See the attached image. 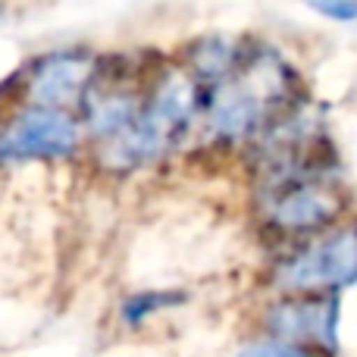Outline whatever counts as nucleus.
<instances>
[{"mask_svg": "<svg viewBox=\"0 0 357 357\" xmlns=\"http://www.w3.org/2000/svg\"><path fill=\"white\" fill-rule=\"evenodd\" d=\"M291 73L273 50H254L229 79L204 98L207 129L220 142H241L264 129L266 116L289 98Z\"/></svg>", "mask_w": 357, "mask_h": 357, "instance_id": "obj_1", "label": "nucleus"}, {"mask_svg": "<svg viewBox=\"0 0 357 357\" xmlns=\"http://www.w3.org/2000/svg\"><path fill=\"white\" fill-rule=\"evenodd\" d=\"M204 107L201 88L191 75L163 73L154 82L148 100L142 104L135 126L126 135L113 138L100 148V160L110 169H132L173 151L191 129L197 110Z\"/></svg>", "mask_w": 357, "mask_h": 357, "instance_id": "obj_2", "label": "nucleus"}, {"mask_svg": "<svg viewBox=\"0 0 357 357\" xmlns=\"http://www.w3.org/2000/svg\"><path fill=\"white\" fill-rule=\"evenodd\" d=\"M357 282V226H342L310 241L276 266V285L298 295L339 291Z\"/></svg>", "mask_w": 357, "mask_h": 357, "instance_id": "obj_3", "label": "nucleus"}, {"mask_svg": "<svg viewBox=\"0 0 357 357\" xmlns=\"http://www.w3.org/2000/svg\"><path fill=\"white\" fill-rule=\"evenodd\" d=\"M79 123L66 110L25 107L0 129V163L56 160L75 151Z\"/></svg>", "mask_w": 357, "mask_h": 357, "instance_id": "obj_4", "label": "nucleus"}, {"mask_svg": "<svg viewBox=\"0 0 357 357\" xmlns=\"http://www.w3.org/2000/svg\"><path fill=\"white\" fill-rule=\"evenodd\" d=\"M339 210H342L339 191L320 173L273 182L270 195H266V216L282 232H317V229H326L339 216Z\"/></svg>", "mask_w": 357, "mask_h": 357, "instance_id": "obj_5", "label": "nucleus"}, {"mask_svg": "<svg viewBox=\"0 0 357 357\" xmlns=\"http://www.w3.org/2000/svg\"><path fill=\"white\" fill-rule=\"evenodd\" d=\"M98 75V60L94 54L82 47H66L44 54L35 66L29 69V107H50V110H66L69 104L85 100L91 91V82Z\"/></svg>", "mask_w": 357, "mask_h": 357, "instance_id": "obj_6", "label": "nucleus"}, {"mask_svg": "<svg viewBox=\"0 0 357 357\" xmlns=\"http://www.w3.org/2000/svg\"><path fill=\"white\" fill-rule=\"evenodd\" d=\"M335 326H339V301L335 298H289L270 307L266 329L273 339L291 342L301 348L335 351Z\"/></svg>", "mask_w": 357, "mask_h": 357, "instance_id": "obj_7", "label": "nucleus"}, {"mask_svg": "<svg viewBox=\"0 0 357 357\" xmlns=\"http://www.w3.org/2000/svg\"><path fill=\"white\" fill-rule=\"evenodd\" d=\"M85 126L91 129V135H98L100 142H113V138L126 135L135 126L138 113H142V100L135 91L119 85H107L98 91L85 94Z\"/></svg>", "mask_w": 357, "mask_h": 357, "instance_id": "obj_8", "label": "nucleus"}, {"mask_svg": "<svg viewBox=\"0 0 357 357\" xmlns=\"http://www.w3.org/2000/svg\"><path fill=\"white\" fill-rule=\"evenodd\" d=\"M188 60H191V73H195V79L220 85L222 79H229V75L238 69L241 50L232 38L207 35V38H201V41L191 44Z\"/></svg>", "mask_w": 357, "mask_h": 357, "instance_id": "obj_9", "label": "nucleus"}, {"mask_svg": "<svg viewBox=\"0 0 357 357\" xmlns=\"http://www.w3.org/2000/svg\"><path fill=\"white\" fill-rule=\"evenodd\" d=\"M185 295L182 291H142V295H132L123 301L119 317H123L129 326H142L148 317H154L157 310H167L173 304H182Z\"/></svg>", "mask_w": 357, "mask_h": 357, "instance_id": "obj_10", "label": "nucleus"}, {"mask_svg": "<svg viewBox=\"0 0 357 357\" xmlns=\"http://www.w3.org/2000/svg\"><path fill=\"white\" fill-rule=\"evenodd\" d=\"M235 357H314V351H310V348H301V345H291V342L264 339V342L245 345Z\"/></svg>", "mask_w": 357, "mask_h": 357, "instance_id": "obj_11", "label": "nucleus"}, {"mask_svg": "<svg viewBox=\"0 0 357 357\" xmlns=\"http://www.w3.org/2000/svg\"><path fill=\"white\" fill-rule=\"evenodd\" d=\"M317 13H323V16L329 19H339V22H351L357 19V0H323V3H310Z\"/></svg>", "mask_w": 357, "mask_h": 357, "instance_id": "obj_12", "label": "nucleus"}]
</instances>
